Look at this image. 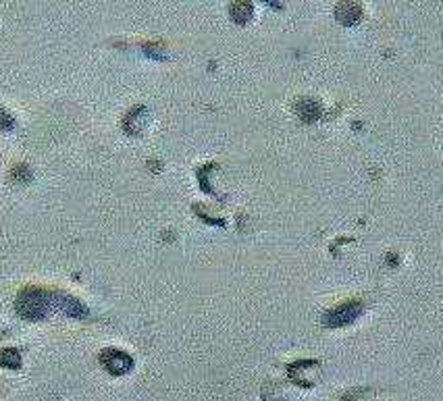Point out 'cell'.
<instances>
[{"label": "cell", "instance_id": "cell-5", "mask_svg": "<svg viewBox=\"0 0 443 401\" xmlns=\"http://www.w3.org/2000/svg\"><path fill=\"white\" fill-rule=\"evenodd\" d=\"M13 119L4 113V111H0V129L2 131H9V129H13Z\"/></svg>", "mask_w": 443, "mask_h": 401}, {"label": "cell", "instance_id": "cell-3", "mask_svg": "<svg viewBox=\"0 0 443 401\" xmlns=\"http://www.w3.org/2000/svg\"><path fill=\"white\" fill-rule=\"evenodd\" d=\"M57 304H59V308L63 314L67 316H73V318H82V316H86L88 314V310L84 308L77 300H73V298H67V295H57Z\"/></svg>", "mask_w": 443, "mask_h": 401}, {"label": "cell", "instance_id": "cell-2", "mask_svg": "<svg viewBox=\"0 0 443 401\" xmlns=\"http://www.w3.org/2000/svg\"><path fill=\"white\" fill-rule=\"evenodd\" d=\"M102 362L106 364V368L111 372H125L129 371V366H131V360L127 358L125 354L115 351V349L106 351V354L102 356Z\"/></svg>", "mask_w": 443, "mask_h": 401}, {"label": "cell", "instance_id": "cell-1", "mask_svg": "<svg viewBox=\"0 0 443 401\" xmlns=\"http://www.w3.org/2000/svg\"><path fill=\"white\" fill-rule=\"evenodd\" d=\"M50 308V295L38 289H28L17 300V312L28 320H40Z\"/></svg>", "mask_w": 443, "mask_h": 401}, {"label": "cell", "instance_id": "cell-4", "mask_svg": "<svg viewBox=\"0 0 443 401\" xmlns=\"http://www.w3.org/2000/svg\"><path fill=\"white\" fill-rule=\"evenodd\" d=\"M19 362H21V360H19V356H17L13 349H9L4 356H0V364H4V366H9V368H17Z\"/></svg>", "mask_w": 443, "mask_h": 401}]
</instances>
